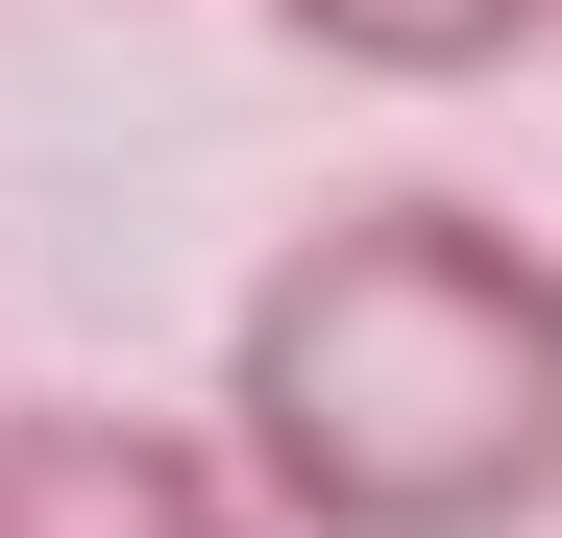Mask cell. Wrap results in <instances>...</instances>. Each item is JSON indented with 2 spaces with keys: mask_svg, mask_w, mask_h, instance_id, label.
<instances>
[{
  "mask_svg": "<svg viewBox=\"0 0 562 538\" xmlns=\"http://www.w3.org/2000/svg\"><path fill=\"white\" fill-rule=\"evenodd\" d=\"M0 538H294L245 490L221 416H123V392H25L0 416Z\"/></svg>",
  "mask_w": 562,
  "mask_h": 538,
  "instance_id": "7a4b0ae2",
  "label": "cell"
},
{
  "mask_svg": "<svg viewBox=\"0 0 562 538\" xmlns=\"http://www.w3.org/2000/svg\"><path fill=\"white\" fill-rule=\"evenodd\" d=\"M221 440L294 538H538L562 514V245L440 171L318 197L221 294Z\"/></svg>",
  "mask_w": 562,
  "mask_h": 538,
  "instance_id": "6da1fadb",
  "label": "cell"
},
{
  "mask_svg": "<svg viewBox=\"0 0 562 538\" xmlns=\"http://www.w3.org/2000/svg\"><path fill=\"white\" fill-rule=\"evenodd\" d=\"M318 74H367V99H464V74H514L562 49V0H269Z\"/></svg>",
  "mask_w": 562,
  "mask_h": 538,
  "instance_id": "3957f363",
  "label": "cell"
}]
</instances>
